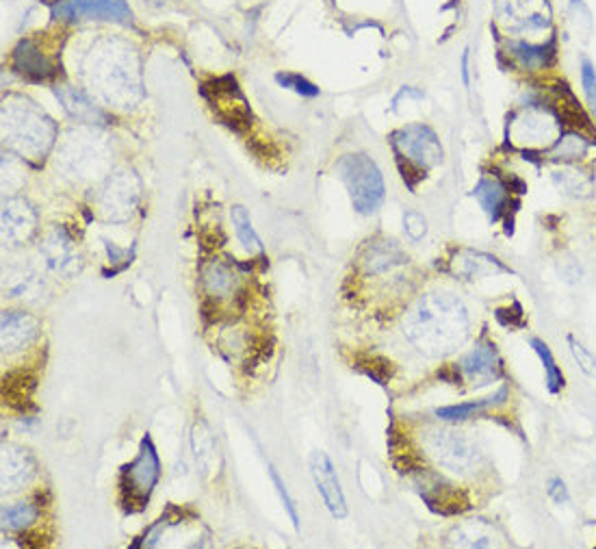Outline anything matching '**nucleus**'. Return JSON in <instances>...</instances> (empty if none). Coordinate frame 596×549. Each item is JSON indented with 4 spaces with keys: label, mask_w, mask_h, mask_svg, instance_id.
Instances as JSON below:
<instances>
[{
    "label": "nucleus",
    "mask_w": 596,
    "mask_h": 549,
    "mask_svg": "<svg viewBox=\"0 0 596 549\" xmlns=\"http://www.w3.org/2000/svg\"><path fill=\"white\" fill-rule=\"evenodd\" d=\"M404 335L427 356L451 355L468 335L467 309L449 293H427L405 315Z\"/></svg>",
    "instance_id": "nucleus-1"
},
{
    "label": "nucleus",
    "mask_w": 596,
    "mask_h": 549,
    "mask_svg": "<svg viewBox=\"0 0 596 549\" xmlns=\"http://www.w3.org/2000/svg\"><path fill=\"white\" fill-rule=\"evenodd\" d=\"M339 172L350 189L353 209L358 213H373L384 200V178L378 166L367 155H347L339 161Z\"/></svg>",
    "instance_id": "nucleus-2"
},
{
    "label": "nucleus",
    "mask_w": 596,
    "mask_h": 549,
    "mask_svg": "<svg viewBox=\"0 0 596 549\" xmlns=\"http://www.w3.org/2000/svg\"><path fill=\"white\" fill-rule=\"evenodd\" d=\"M393 146L399 159L419 170H430L442 161V146L434 130L425 124H410L393 133Z\"/></svg>",
    "instance_id": "nucleus-3"
},
{
    "label": "nucleus",
    "mask_w": 596,
    "mask_h": 549,
    "mask_svg": "<svg viewBox=\"0 0 596 549\" xmlns=\"http://www.w3.org/2000/svg\"><path fill=\"white\" fill-rule=\"evenodd\" d=\"M158 480V456L152 441H141L139 456L133 463L126 464L122 472V500L126 506L137 504V508H144Z\"/></svg>",
    "instance_id": "nucleus-4"
},
{
    "label": "nucleus",
    "mask_w": 596,
    "mask_h": 549,
    "mask_svg": "<svg viewBox=\"0 0 596 549\" xmlns=\"http://www.w3.org/2000/svg\"><path fill=\"white\" fill-rule=\"evenodd\" d=\"M204 96L210 100L215 111L230 129L244 130L250 126V109H247L245 98L241 96L236 81L232 76L218 78L204 86Z\"/></svg>",
    "instance_id": "nucleus-5"
},
{
    "label": "nucleus",
    "mask_w": 596,
    "mask_h": 549,
    "mask_svg": "<svg viewBox=\"0 0 596 549\" xmlns=\"http://www.w3.org/2000/svg\"><path fill=\"white\" fill-rule=\"evenodd\" d=\"M52 15L59 20H109L130 22V9L124 0H59L52 4Z\"/></svg>",
    "instance_id": "nucleus-6"
},
{
    "label": "nucleus",
    "mask_w": 596,
    "mask_h": 549,
    "mask_svg": "<svg viewBox=\"0 0 596 549\" xmlns=\"http://www.w3.org/2000/svg\"><path fill=\"white\" fill-rule=\"evenodd\" d=\"M501 22L516 33H536L551 24L547 0H499Z\"/></svg>",
    "instance_id": "nucleus-7"
},
{
    "label": "nucleus",
    "mask_w": 596,
    "mask_h": 549,
    "mask_svg": "<svg viewBox=\"0 0 596 549\" xmlns=\"http://www.w3.org/2000/svg\"><path fill=\"white\" fill-rule=\"evenodd\" d=\"M557 126L556 118L547 113L545 109H527L511 124V133L516 141L527 148H542L557 141Z\"/></svg>",
    "instance_id": "nucleus-8"
},
{
    "label": "nucleus",
    "mask_w": 596,
    "mask_h": 549,
    "mask_svg": "<svg viewBox=\"0 0 596 549\" xmlns=\"http://www.w3.org/2000/svg\"><path fill=\"white\" fill-rule=\"evenodd\" d=\"M310 472H313L316 489H319L321 498H324L332 517H336V519H345L347 517L345 495H342L339 476H336V469L328 458V454L313 452V456H310Z\"/></svg>",
    "instance_id": "nucleus-9"
},
{
    "label": "nucleus",
    "mask_w": 596,
    "mask_h": 549,
    "mask_svg": "<svg viewBox=\"0 0 596 549\" xmlns=\"http://www.w3.org/2000/svg\"><path fill=\"white\" fill-rule=\"evenodd\" d=\"M430 450L451 472H467L477 461V450L468 439L458 432H434L430 441Z\"/></svg>",
    "instance_id": "nucleus-10"
},
{
    "label": "nucleus",
    "mask_w": 596,
    "mask_h": 549,
    "mask_svg": "<svg viewBox=\"0 0 596 549\" xmlns=\"http://www.w3.org/2000/svg\"><path fill=\"white\" fill-rule=\"evenodd\" d=\"M460 369L464 378H467L468 382H473L475 387L490 384L493 380H497L501 374H503L501 358L497 355V350H494L493 343H477V346L462 358Z\"/></svg>",
    "instance_id": "nucleus-11"
},
{
    "label": "nucleus",
    "mask_w": 596,
    "mask_h": 549,
    "mask_svg": "<svg viewBox=\"0 0 596 549\" xmlns=\"http://www.w3.org/2000/svg\"><path fill=\"white\" fill-rule=\"evenodd\" d=\"M13 68L31 81H49L57 74L55 61L37 49L33 40L20 41L18 49L13 50Z\"/></svg>",
    "instance_id": "nucleus-12"
},
{
    "label": "nucleus",
    "mask_w": 596,
    "mask_h": 549,
    "mask_svg": "<svg viewBox=\"0 0 596 549\" xmlns=\"http://www.w3.org/2000/svg\"><path fill=\"white\" fill-rule=\"evenodd\" d=\"M40 335V324L35 318L18 310H4L3 315V347L4 352L22 350L24 346L33 343Z\"/></svg>",
    "instance_id": "nucleus-13"
},
{
    "label": "nucleus",
    "mask_w": 596,
    "mask_h": 549,
    "mask_svg": "<svg viewBox=\"0 0 596 549\" xmlns=\"http://www.w3.org/2000/svg\"><path fill=\"white\" fill-rule=\"evenodd\" d=\"M37 378L29 369H15L3 378V398L12 409L26 410L33 406V391Z\"/></svg>",
    "instance_id": "nucleus-14"
},
{
    "label": "nucleus",
    "mask_w": 596,
    "mask_h": 549,
    "mask_svg": "<svg viewBox=\"0 0 596 549\" xmlns=\"http://www.w3.org/2000/svg\"><path fill=\"white\" fill-rule=\"evenodd\" d=\"M3 230L4 239L9 241L29 239L31 232L35 230L33 209H31L24 200H9V202H4Z\"/></svg>",
    "instance_id": "nucleus-15"
},
{
    "label": "nucleus",
    "mask_w": 596,
    "mask_h": 549,
    "mask_svg": "<svg viewBox=\"0 0 596 549\" xmlns=\"http://www.w3.org/2000/svg\"><path fill=\"white\" fill-rule=\"evenodd\" d=\"M453 269H456L458 276L464 278H482V276H494V274L505 272V267L501 266L494 256L484 255V252H460V256H456L453 261Z\"/></svg>",
    "instance_id": "nucleus-16"
},
{
    "label": "nucleus",
    "mask_w": 596,
    "mask_h": 549,
    "mask_svg": "<svg viewBox=\"0 0 596 549\" xmlns=\"http://www.w3.org/2000/svg\"><path fill=\"white\" fill-rule=\"evenodd\" d=\"M423 498L434 513L458 515L468 508V500L462 490L449 487V484H434L431 489L423 490Z\"/></svg>",
    "instance_id": "nucleus-17"
},
{
    "label": "nucleus",
    "mask_w": 596,
    "mask_h": 549,
    "mask_svg": "<svg viewBox=\"0 0 596 549\" xmlns=\"http://www.w3.org/2000/svg\"><path fill=\"white\" fill-rule=\"evenodd\" d=\"M473 195L479 200L482 209L486 211L490 221H497L508 204V189L497 178H482L477 187L473 189Z\"/></svg>",
    "instance_id": "nucleus-18"
},
{
    "label": "nucleus",
    "mask_w": 596,
    "mask_h": 549,
    "mask_svg": "<svg viewBox=\"0 0 596 549\" xmlns=\"http://www.w3.org/2000/svg\"><path fill=\"white\" fill-rule=\"evenodd\" d=\"M510 55L514 57L525 70H540L548 66V61L556 55L551 44H529V41H510Z\"/></svg>",
    "instance_id": "nucleus-19"
},
{
    "label": "nucleus",
    "mask_w": 596,
    "mask_h": 549,
    "mask_svg": "<svg viewBox=\"0 0 596 549\" xmlns=\"http://www.w3.org/2000/svg\"><path fill=\"white\" fill-rule=\"evenodd\" d=\"M20 476V484L26 482L31 476H33V463H31V456L26 454V450H7L4 447L3 454V487L4 490H13L18 489V478Z\"/></svg>",
    "instance_id": "nucleus-20"
},
{
    "label": "nucleus",
    "mask_w": 596,
    "mask_h": 549,
    "mask_svg": "<svg viewBox=\"0 0 596 549\" xmlns=\"http://www.w3.org/2000/svg\"><path fill=\"white\" fill-rule=\"evenodd\" d=\"M405 261H408V256L395 246V241H382V244L371 246L365 258V266L369 274H382L393 269L395 266H402Z\"/></svg>",
    "instance_id": "nucleus-21"
},
{
    "label": "nucleus",
    "mask_w": 596,
    "mask_h": 549,
    "mask_svg": "<svg viewBox=\"0 0 596 549\" xmlns=\"http://www.w3.org/2000/svg\"><path fill=\"white\" fill-rule=\"evenodd\" d=\"M46 256H49V263L57 272L61 274H72L76 269V255H74L72 241L67 239L63 232H55L50 237L49 244H46Z\"/></svg>",
    "instance_id": "nucleus-22"
},
{
    "label": "nucleus",
    "mask_w": 596,
    "mask_h": 549,
    "mask_svg": "<svg viewBox=\"0 0 596 549\" xmlns=\"http://www.w3.org/2000/svg\"><path fill=\"white\" fill-rule=\"evenodd\" d=\"M235 278L236 276L232 274V267L226 266L224 261H213L202 274V281L213 295L230 293L232 287H235Z\"/></svg>",
    "instance_id": "nucleus-23"
},
{
    "label": "nucleus",
    "mask_w": 596,
    "mask_h": 549,
    "mask_svg": "<svg viewBox=\"0 0 596 549\" xmlns=\"http://www.w3.org/2000/svg\"><path fill=\"white\" fill-rule=\"evenodd\" d=\"M531 347H534L536 355L540 356L542 365L547 369V389L551 391V393H560L564 387V374L560 372V367L556 365V358H553L548 346L540 339H531Z\"/></svg>",
    "instance_id": "nucleus-24"
},
{
    "label": "nucleus",
    "mask_w": 596,
    "mask_h": 549,
    "mask_svg": "<svg viewBox=\"0 0 596 549\" xmlns=\"http://www.w3.org/2000/svg\"><path fill=\"white\" fill-rule=\"evenodd\" d=\"M232 224H235L236 237H239V241L247 248V250H250V252H262L261 239H258L254 229H252L250 215H247V211L244 207L232 209Z\"/></svg>",
    "instance_id": "nucleus-25"
},
{
    "label": "nucleus",
    "mask_w": 596,
    "mask_h": 549,
    "mask_svg": "<svg viewBox=\"0 0 596 549\" xmlns=\"http://www.w3.org/2000/svg\"><path fill=\"white\" fill-rule=\"evenodd\" d=\"M505 395H508V391L501 389L497 398L479 400V402H468V404H458V406H447V409H439V410H436V415H439L440 419H447V421L467 419V417H471L473 413H477V410L488 409V406H493L494 402H501V400H503Z\"/></svg>",
    "instance_id": "nucleus-26"
},
{
    "label": "nucleus",
    "mask_w": 596,
    "mask_h": 549,
    "mask_svg": "<svg viewBox=\"0 0 596 549\" xmlns=\"http://www.w3.org/2000/svg\"><path fill=\"white\" fill-rule=\"evenodd\" d=\"M37 519L35 504H15L3 510V526L9 530H26Z\"/></svg>",
    "instance_id": "nucleus-27"
},
{
    "label": "nucleus",
    "mask_w": 596,
    "mask_h": 549,
    "mask_svg": "<svg viewBox=\"0 0 596 549\" xmlns=\"http://www.w3.org/2000/svg\"><path fill=\"white\" fill-rule=\"evenodd\" d=\"M453 536H456V541L460 543V545H471V547H488L490 538V530L486 527V524H482V521H471V524L462 526L460 530L453 532Z\"/></svg>",
    "instance_id": "nucleus-28"
},
{
    "label": "nucleus",
    "mask_w": 596,
    "mask_h": 549,
    "mask_svg": "<svg viewBox=\"0 0 596 549\" xmlns=\"http://www.w3.org/2000/svg\"><path fill=\"white\" fill-rule=\"evenodd\" d=\"M553 152H556V157H560V159H582V157H585V152H588V141L579 133H568L564 137H557Z\"/></svg>",
    "instance_id": "nucleus-29"
},
{
    "label": "nucleus",
    "mask_w": 596,
    "mask_h": 549,
    "mask_svg": "<svg viewBox=\"0 0 596 549\" xmlns=\"http://www.w3.org/2000/svg\"><path fill=\"white\" fill-rule=\"evenodd\" d=\"M358 367L365 369V372L371 376L373 380H378L379 384H387L390 376H393V363L387 361V358L376 356V355H367L358 361Z\"/></svg>",
    "instance_id": "nucleus-30"
},
{
    "label": "nucleus",
    "mask_w": 596,
    "mask_h": 549,
    "mask_svg": "<svg viewBox=\"0 0 596 549\" xmlns=\"http://www.w3.org/2000/svg\"><path fill=\"white\" fill-rule=\"evenodd\" d=\"M556 181L560 183L562 187L573 195H588L590 189H592V183H590V178L585 176L583 172H577V170H562L556 176Z\"/></svg>",
    "instance_id": "nucleus-31"
},
{
    "label": "nucleus",
    "mask_w": 596,
    "mask_h": 549,
    "mask_svg": "<svg viewBox=\"0 0 596 549\" xmlns=\"http://www.w3.org/2000/svg\"><path fill=\"white\" fill-rule=\"evenodd\" d=\"M61 98H63V103L70 104L67 109H70L72 113L76 115V118H85V120H100V118H102V115H100V111L96 107H92V104H89L87 100L81 96V94L61 92Z\"/></svg>",
    "instance_id": "nucleus-32"
},
{
    "label": "nucleus",
    "mask_w": 596,
    "mask_h": 549,
    "mask_svg": "<svg viewBox=\"0 0 596 549\" xmlns=\"http://www.w3.org/2000/svg\"><path fill=\"white\" fill-rule=\"evenodd\" d=\"M568 346H571L574 361L579 363V367L583 369V374H588L590 378H596V358L590 355L588 347H583V343H579L574 337H568Z\"/></svg>",
    "instance_id": "nucleus-33"
},
{
    "label": "nucleus",
    "mask_w": 596,
    "mask_h": 549,
    "mask_svg": "<svg viewBox=\"0 0 596 549\" xmlns=\"http://www.w3.org/2000/svg\"><path fill=\"white\" fill-rule=\"evenodd\" d=\"M276 81L280 83V86H284V87L293 89V92L302 94V96H316V94H319V89H316L313 86V83H308V81H306V78L298 76V74H282L280 72L276 76Z\"/></svg>",
    "instance_id": "nucleus-34"
},
{
    "label": "nucleus",
    "mask_w": 596,
    "mask_h": 549,
    "mask_svg": "<svg viewBox=\"0 0 596 549\" xmlns=\"http://www.w3.org/2000/svg\"><path fill=\"white\" fill-rule=\"evenodd\" d=\"M582 83H583V92H585V98H588L590 109H592L596 115V70L588 59L582 63Z\"/></svg>",
    "instance_id": "nucleus-35"
},
{
    "label": "nucleus",
    "mask_w": 596,
    "mask_h": 549,
    "mask_svg": "<svg viewBox=\"0 0 596 549\" xmlns=\"http://www.w3.org/2000/svg\"><path fill=\"white\" fill-rule=\"evenodd\" d=\"M404 229H405V232H408L410 239L419 241V239H423V235L427 232V221L421 213H405Z\"/></svg>",
    "instance_id": "nucleus-36"
},
{
    "label": "nucleus",
    "mask_w": 596,
    "mask_h": 549,
    "mask_svg": "<svg viewBox=\"0 0 596 549\" xmlns=\"http://www.w3.org/2000/svg\"><path fill=\"white\" fill-rule=\"evenodd\" d=\"M271 480H273V484H276L278 493H280V498H282V501H284V506H287L289 515H291V519H293L295 527H299V517H298V510H295V504H293L291 495H289V490H287V487H284V482H282V480H280V476H278V473H276V469H271Z\"/></svg>",
    "instance_id": "nucleus-37"
},
{
    "label": "nucleus",
    "mask_w": 596,
    "mask_h": 549,
    "mask_svg": "<svg viewBox=\"0 0 596 549\" xmlns=\"http://www.w3.org/2000/svg\"><path fill=\"white\" fill-rule=\"evenodd\" d=\"M548 495H551L553 500L557 501V504H562V501L568 500V493H566V487H564L562 480H551V487H548Z\"/></svg>",
    "instance_id": "nucleus-38"
},
{
    "label": "nucleus",
    "mask_w": 596,
    "mask_h": 549,
    "mask_svg": "<svg viewBox=\"0 0 596 549\" xmlns=\"http://www.w3.org/2000/svg\"><path fill=\"white\" fill-rule=\"evenodd\" d=\"M462 76H464V83L468 86V52H464V57H462Z\"/></svg>",
    "instance_id": "nucleus-39"
}]
</instances>
